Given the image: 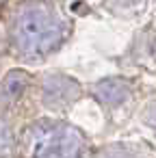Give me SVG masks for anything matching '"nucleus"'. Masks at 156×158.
<instances>
[{"instance_id": "0eeeda50", "label": "nucleus", "mask_w": 156, "mask_h": 158, "mask_svg": "<svg viewBox=\"0 0 156 158\" xmlns=\"http://www.w3.org/2000/svg\"><path fill=\"white\" fill-rule=\"evenodd\" d=\"M89 158H141L139 152L132 145L126 143H106L100 147H93Z\"/></svg>"}, {"instance_id": "423d86ee", "label": "nucleus", "mask_w": 156, "mask_h": 158, "mask_svg": "<svg viewBox=\"0 0 156 158\" xmlns=\"http://www.w3.org/2000/svg\"><path fill=\"white\" fill-rule=\"evenodd\" d=\"M20 126L13 117L0 113V158H18Z\"/></svg>"}, {"instance_id": "39448f33", "label": "nucleus", "mask_w": 156, "mask_h": 158, "mask_svg": "<svg viewBox=\"0 0 156 158\" xmlns=\"http://www.w3.org/2000/svg\"><path fill=\"white\" fill-rule=\"evenodd\" d=\"M87 95L102 108V113H104V117L108 121H115V117L132 102L134 89H132L130 80L108 76V78L91 82L87 87Z\"/></svg>"}, {"instance_id": "20e7f679", "label": "nucleus", "mask_w": 156, "mask_h": 158, "mask_svg": "<svg viewBox=\"0 0 156 158\" xmlns=\"http://www.w3.org/2000/svg\"><path fill=\"white\" fill-rule=\"evenodd\" d=\"M33 85L35 72L24 65L11 67L0 74V113H5L18 121V115L33 106Z\"/></svg>"}, {"instance_id": "f257e3e1", "label": "nucleus", "mask_w": 156, "mask_h": 158, "mask_svg": "<svg viewBox=\"0 0 156 158\" xmlns=\"http://www.w3.org/2000/svg\"><path fill=\"white\" fill-rule=\"evenodd\" d=\"M70 37L67 15L46 0H28L11 15L7 31L9 52L28 65H39L57 54Z\"/></svg>"}, {"instance_id": "f03ea898", "label": "nucleus", "mask_w": 156, "mask_h": 158, "mask_svg": "<svg viewBox=\"0 0 156 158\" xmlns=\"http://www.w3.org/2000/svg\"><path fill=\"white\" fill-rule=\"evenodd\" d=\"M91 141L67 117L37 115L20 126L18 158H89Z\"/></svg>"}, {"instance_id": "7ed1b4c3", "label": "nucleus", "mask_w": 156, "mask_h": 158, "mask_svg": "<svg viewBox=\"0 0 156 158\" xmlns=\"http://www.w3.org/2000/svg\"><path fill=\"white\" fill-rule=\"evenodd\" d=\"M85 95L87 87H82V82L67 72L61 69L35 72L33 110H37L39 115L65 117Z\"/></svg>"}]
</instances>
